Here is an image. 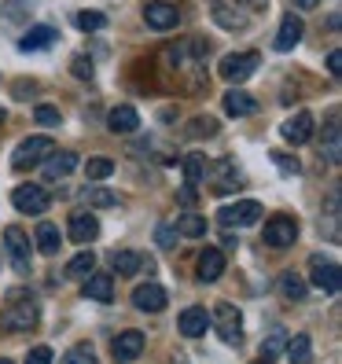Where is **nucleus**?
I'll use <instances>...</instances> for the list:
<instances>
[{
  "instance_id": "obj_18",
  "label": "nucleus",
  "mask_w": 342,
  "mask_h": 364,
  "mask_svg": "<svg viewBox=\"0 0 342 364\" xmlns=\"http://www.w3.org/2000/svg\"><path fill=\"white\" fill-rule=\"evenodd\" d=\"M70 243H92L96 235H100V221H96V213H74L70 218Z\"/></svg>"
},
{
  "instance_id": "obj_9",
  "label": "nucleus",
  "mask_w": 342,
  "mask_h": 364,
  "mask_svg": "<svg viewBox=\"0 0 342 364\" xmlns=\"http://www.w3.org/2000/svg\"><path fill=\"white\" fill-rule=\"evenodd\" d=\"M144 18L151 30H173L181 23V11H177V4H169V0H151V4L144 8Z\"/></svg>"
},
{
  "instance_id": "obj_3",
  "label": "nucleus",
  "mask_w": 342,
  "mask_h": 364,
  "mask_svg": "<svg viewBox=\"0 0 342 364\" xmlns=\"http://www.w3.org/2000/svg\"><path fill=\"white\" fill-rule=\"evenodd\" d=\"M48 155H55L52 136H30V140H23V144L15 147L11 166H15V169H30V166H37V162H45Z\"/></svg>"
},
{
  "instance_id": "obj_16",
  "label": "nucleus",
  "mask_w": 342,
  "mask_h": 364,
  "mask_svg": "<svg viewBox=\"0 0 342 364\" xmlns=\"http://www.w3.org/2000/svg\"><path fill=\"white\" fill-rule=\"evenodd\" d=\"M196 272H199V280H203V284L221 280V272H225V250L206 247V250L199 254V262H196Z\"/></svg>"
},
{
  "instance_id": "obj_38",
  "label": "nucleus",
  "mask_w": 342,
  "mask_h": 364,
  "mask_svg": "<svg viewBox=\"0 0 342 364\" xmlns=\"http://www.w3.org/2000/svg\"><path fill=\"white\" fill-rule=\"evenodd\" d=\"M228 169H232V166H225V177H221L218 184H213V191H218V196H228V191H236V188H243V184H240V177H232Z\"/></svg>"
},
{
  "instance_id": "obj_31",
  "label": "nucleus",
  "mask_w": 342,
  "mask_h": 364,
  "mask_svg": "<svg viewBox=\"0 0 342 364\" xmlns=\"http://www.w3.org/2000/svg\"><path fill=\"white\" fill-rule=\"evenodd\" d=\"M111 173H114V162H111V159H89V166H85V177H89V184L107 181Z\"/></svg>"
},
{
  "instance_id": "obj_50",
  "label": "nucleus",
  "mask_w": 342,
  "mask_h": 364,
  "mask_svg": "<svg viewBox=\"0 0 342 364\" xmlns=\"http://www.w3.org/2000/svg\"><path fill=\"white\" fill-rule=\"evenodd\" d=\"M258 364H265V360H258Z\"/></svg>"
},
{
  "instance_id": "obj_28",
  "label": "nucleus",
  "mask_w": 342,
  "mask_h": 364,
  "mask_svg": "<svg viewBox=\"0 0 342 364\" xmlns=\"http://www.w3.org/2000/svg\"><path fill=\"white\" fill-rule=\"evenodd\" d=\"M37 250L45 254V258H52V254H59V228L55 225H37Z\"/></svg>"
},
{
  "instance_id": "obj_37",
  "label": "nucleus",
  "mask_w": 342,
  "mask_h": 364,
  "mask_svg": "<svg viewBox=\"0 0 342 364\" xmlns=\"http://www.w3.org/2000/svg\"><path fill=\"white\" fill-rule=\"evenodd\" d=\"M213 133H218V122L213 118H196L188 129V136H213Z\"/></svg>"
},
{
  "instance_id": "obj_1",
  "label": "nucleus",
  "mask_w": 342,
  "mask_h": 364,
  "mask_svg": "<svg viewBox=\"0 0 342 364\" xmlns=\"http://www.w3.org/2000/svg\"><path fill=\"white\" fill-rule=\"evenodd\" d=\"M8 298H11V302H8L4 313H0V328H4V331H30L37 324V316H41L37 302L26 298L23 291H11Z\"/></svg>"
},
{
  "instance_id": "obj_35",
  "label": "nucleus",
  "mask_w": 342,
  "mask_h": 364,
  "mask_svg": "<svg viewBox=\"0 0 342 364\" xmlns=\"http://www.w3.org/2000/svg\"><path fill=\"white\" fill-rule=\"evenodd\" d=\"M74 23H78V30L92 33V30H103V26H107V18H103L100 11H81V15L74 18Z\"/></svg>"
},
{
  "instance_id": "obj_44",
  "label": "nucleus",
  "mask_w": 342,
  "mask_h": 364,
  "mask_svg": "<svg viewBox=\"0 0 342 364\" xmlns=\"http://www.w3.org/2000/svg\"><path fill=\"white\" fill-rule=\"evenodd\" d=\"M173 240H177V232L162 225V228H159V243H162V247H173Z\"/></svg>"
},
{
  "instance_id": "obj_29",
  "label": "nucleus",
  "mask_w": 342,
  "mask_h": 364,
  "mask_svg": "<svg viewBox=\"0 0 342 364\" xmlns=\"http://www.w3.org/2000/svg\"><path fill=\"white\" fill-rule=\"evenodd\" d=\"M280 291H284V298H291V302H306V294H309L306 280H302V276H294V272L280 276Z\"/></svg>"
},
{
  "instance_id": "obj_8",
  "label": "nucleus",
  "mask_w": 342,
  "mask_h": 364,
  "mask_svg": "<svg viewBox=\"0 0 342 364\" xmlns=\"http://www.w3.org/2000/svg\"><path fill=\"white\" fill-rule=\"evenodd\" d=\"M309 280H313L320 291H328V294H338V287H342L338 265L328 262V258H320V254H313V258H309Z\"/></svg>"
},
{
  "instance_id": "obj_26",
  "label": "nucleus",
  "mask_w": 342,
  "mask_h": 364,
  "mask_svg": "<svg viewBox=\"0 0 342 364\" xmlns=\"http://www.w3.org/2000/svg\"><path fill=\"white\" fill-rule=\"evenodd\" d=\"M173 232L188 235V240H199V235H206V218H203V213H181Z\"/></svg>"
},
{
  "instance_id": "obj_42",
  "label": "nucleus",
  "mask_w": 342,
  "mask_h": 364,
  "mask_svg": "<svg viewBox=\"0 0 342 364\" xmlns=\"http://www.w3.org/2000/svg\"><path fill=\"white\" fill-rule=\"evenodd\" d=\"M26 364H52V350H48V346H37V350H30Z\"/></svg>"
},
{
  "instance_id": "obj_33",
  "label": "nucleus",
  "mask_w": 342,
  "mask_h": 364,
  "mask_svg": "<svg viewBox=\"0 0 342 364\" xmlns=\"http://www.w3.org/2000/svg\"><path fill=\"white\" fill-rule=\"evenodd\" d=\"M287 346V335H284V328H276V331H269V342H262V360L269 364L276 353H280Z\"/></svg>"
},
{
  "instance_id": "obj_10",
  "label": "nucleus",
  "mask_w": 342,
  "mask_h": 364,
  "mask_svg": "<svg viewBox=\"0 0 342 364\" xmlns=\"http://www.w3.org/2000/svg\"><path fill=\"white\" fill-rule=\"evenodd\" d=\"M258 218H262V203H254V199L221 210V225H225V228H247V225H254Z\"/></svg>"
},
{
  "instance_id": "obj_6",
  "label": "nucleus",
  "mask_w": 342,
  "mask_h": 364,
  "mask_svg": "<svg viewBox=\"0 0 342 364\" xmlns=\"http://www.w3.org/2000/svg\"><path fill=\"white\" fill-rule=\"evenodd\" d=\"M4 247H8V258H11L15 272H30V240L18 225L4 228Z\"/></svg>"
},
{
  "instance_id": "obj_41",
  "label": "nucleus",
  "mask_w": 342,
  "mask_h": 364,
  "mask_svg": "<svg viewBox=\"0 0 342 364\" xmlns=\"http://www.w3.org/2000/svg\"><path fill=\"white\" fill-rule=\"evenodd\" d=\"M37 122H41V125H59L63 118H59L55 107H37Z\"/></svg>"
},
{
  "instance_id": "obj_47",
  "label": "nucleus",
  "mask_w": 342,
  "mask_h": 364,
  "mask_svg": "<svg viewBox=\"0 0 342 364\" xmlns=\"http://www.w3.org/2000/svg\"><path fill=\"white\" fill-rule=\"evenodd\" d=\"M173 364H188V360H184V357H177V360H173Z\"/></svg>"
},
{
  "instance_id": "obj_43",
  "label": "nucleus",
  "mask_w": 342,
  "mask_h": 364,
  "mask_svg": "<svg viewBox=\"0 0 342 364\" xmlns=\"http://www.w3.org/2000/svg\"><path fill=\"white\" fill-rule=\"evenodd\" d=\"M328 70H331V77H338V74H342V52H338V48L328 55Z\"/></svg>"
},
{
  "instance_id": "obj_34",
  "label": "nucleus",
  "mask_w": 342,
  "mask_h": 364,
  "mask_svg": "<svg viewBox=\"0 0 342 364\" xmlns=\"http://www.w3.org/2000/svg\"><path fill=\"white\" fill-rule=\"evenodd\" d=\"M184 177H188V184H199L206 177V159L203 155H188L184 159Z\"/></svg>"
},
{
  "instance_id": "obj_11",
  "label": "nucleus",
  "mask_w": 342,
  "mask_h": 364,
  "mask_svg": "<svg viewBox=\"0 0 342 364\" xmlns=\"http://www.w3.org/2000/svg\"><path fill=\"white\" fill-rule=\"evenodd\" d=\"M302 33H306V26H302V18H298L294 11H287L284 18H280V30H276V41H272V48L276 52H291L298 41H302Z\"/></svg>"
},
{
  "instance_id": "obj_27",
  "label": "nucleus",
  "mask_w": 342,
  "mask_h": 364,
  "mask_svg": "<svg viewBox=\"0 0 342 364\" xmlns=\"http://www.w3.org/2000/svg\"><path fill=\"white\" fill-rule=\"evenodd\" d=\"M287 360H291V364H309V360H313V342H309V335L287 338Z\"/></svg>"
},
{
  "instance_id": "obj_25",
  "label": "nucleus",
  "mask_w": 342,
  "mask_h": 364,
  "mask_svg": "<svg viewBox=\"0 0 342 364\" xmlns=\"http://www.w3.org/2000/svg\"><path fill=\"white\" fill-rule=\"evenodd\" d=\"M111 265H114L118 276H137L140 265H144V258H140L137 250H114V254H111Z\"/></svg>"
},
{
  "instance_id": "obj_2",
  "label": "nucleus",
  "mask_w": 342,
  "mask_h": 364,
  "mask_svg": "<svg viewBox=\"0 0 342 364\" xmlns=\"http://www.w3.org/2000/svg\"><path fill=\"white\" fill-rule=\"evenodd\" d=\"M210 324H213V331L221 335V342H228V346H236V342L243 338V316H240V309L232 302H218V306H213Z\"/></svg>"
},
{
  "instance_id": "obj_46",
  "label": "nucleus",
  "mask_w": 342,
  "mask_h": 364,
  "mask_svg": "<svg viewBox=\"0 0 342 364\" xmlns=\"http://www.w3.org/2000/svg\"><path fill=\"white\" fill-rule=\"evenodd\" d=\"M294 4H298V8H306V11H313V8L320 4V0H294Z\"/></svg>"
},
{
  "instance_id": "obj_36",
  "label": "nucleus",
  "mask_w": 342,
  "mask_h": 364,
  "mask_svg": "<svg viewBox=\"0 0 342 364\" xmlns=\"http://www.w3.org/2000/svg\"><path fill=\"white\" fill-rule=\"evenodd\" d=\"M324 155H328L331 166H338V159H342V147H338V125H335V122L328 125V147H324Z\"/></svg>"
},
{
  "instance_id": "obj_40",
  "label": "nucleus",
  "mask_w": 342,
  "mask_h": 364,
  "mask_svg": "<svg viewBox=\"0 0 342 364\" xmlns=\"http://www.w3.org/2000/svg\"><path fill=\"white\" fill-rule=\"evenodd\" d=\"M272 162L284 169V173H298V159H291V155H284V151H272Z\"/></svg>"
},
{
  "instance_id": "obj_49",
  "label": "nucleus",
  "mask_w": 342,
  "mask_h": 364,
  "mask_svg": "<svg viewBox=\"0 0 342 364\" xmlns=\"http://www.w3.org/2000/svg\"><path fill=\"white\" fill-rule=\"evenodd\" d=\"M0 364H11V360H4V357H0Z\"/></svg>"
},
{
  "instance_id": "obj_30",
  "label": "nucleus",
  "mask_w": 342,
  "mask_h": 364,
  "mask_svg": "<svg viewBox=\"0 0 342 364\" xmlns=\"http://www.w3.org/2000/svg\"><path fill=\"white\" fill-rule=\"evenodd\" d=\"M92 265H96V258H92L89 250H81L78 258H70V262H67V276H70V280H85V276L92 272Z\"/></svg>"
},
{
  "instance_id": "obj_7",
  "label": "nucleus",
  "mask_w": 342,
  "mask_h": 364,
  "mask_svg": "<svg viewBox=\"0 0 342 364\" xmlns=\"http://www.w3.org/2000/svg\"><path fill=\"white\" fill-rule=\"evenodd\" d=\"M294 240H298V221H294V218H272V221L265 225V232H262V243H269V247H276V250L291 247Z\"/></svg>"
},
{
  "instance_id": "obj_17",
  "label": "nucleus",
  "mask_w": 342,
  "mask_h": 364,
  "mask_svg": "<svg viewBox=\"0 0 342 364\" xmlns=\"http://www.w3.org/2000/svg\"><path fill=\"white\" fill-rule=\"evenodd\" d=\"M177 328H181V335H188V338H199V335H206V328H210V313H206L203 306H188V309L181 313V320H177Z\"/></svg>"
},
{
  "instance_id": "obj_14",
  "label": "nucleus",
  "mask_w": 342,
  "mask_h": 364,
  "mask_svg": "<svg viewBox=\"0 0 342 364\" xmlns=\"http://www.w3.org/2000/svg\"><path fill=\"white\" fill-rule=\"evenodd\" d=\"M85 298L89 302H114V276L111 272H89L85 276Z\"/></svg>"
},
{
  "instance_id": "obj_13",
  "label": "nucleus",
  "mask_w": 342,
  "mask_h": 364,
  "mask_svg": "<svg viewBox=\"0 0 342 364\" xmlns=\"http://www.w3.org/2000/svg\"><path fill=\"white\" fill-rule=\"evenodd\" d=\"M280 136H284L287 144H309V140H313V114H309V111H298L294 118H287V122L280 125Z\"/></svg>"
},
{
  "instance_id": "obj_12",
  "label": "nucleus",
  "mask_w": 342,
  "mask_h": 364,
  "mask_svg": "<svg viewBox=\"0 0 342 364\" xmlns=\"http://www.w3.org/2000/svg\"><path fill=\"white\" fill-rule=\"evenodd\" d=\"M107 129L118 133V136H129V133H137V129H140V114H137V107H129V103H118L114 111L107 114Z\"/></svg>"
},
{
  "instance_id": "obj_4",
  "label": "nucleus",
  "mask_w": 342,
  "mask_h": 364,
  "mask_svg": "<svg viewBox=\"0 0 342 364\" xmlns=\"http://www.w3.org/2000/svg\"><path fill=\"white\" fill-rule=\"evenodd\" d=\"M258 52H232V55H225L221 59V67H218V74L225 77V81H232V85H243L254 70H258Z\"/></svg>"
},
{
  "instance_id": "obj_15",
  "label": "nucleus",
  "mask_w": 342,
  "mask_h": 364,
  "mask_svg": "<svg viewBox=\"0 0 342 364\" xmlns=\"http://www.w3.org/2000/svg\"><path fill=\"white\" fill-rule=\"evenodd\" d=\"M166 302H169V294H166L159 284H140V287L133 291V306L144 309V313H162Z\"/></svg>"
},
{
  "instance_id": "obj_24",
  "label": "nucleus",
  "mask_w": 342,
  "mask_h": 364,
  "mask_svg": "<svg viewBox=\"0 0 342 364\" xmlns=\"http://www.w3.org/2000/svg\"><path fill=\"white\" fill-rule=\"evenodd\" d=\"M213 18H218V26H225V30H247V23H250L243 11H232L225 0H218V4H213Z\"/></svg>"
},
{
  "instance_id": "obj_19",
  "label": "nucleus",
  "mask_w": 342,
  "mask_h": 364,
  "mask_svg": "<svg viewBox=\"0 0 342 364\" xmlns=\"http://www.w3.org/2000/svg\"><path fill=\"white\" fill-rule=\"evenodd\" d=\"M254 111H258V100H254L250 92H243V89H228V92H225V114L247 118V114H254Z\"/></svg>"
},
{
  "instance_id": "obj_23",
  "label": "nucleus",
  "mask_w": 342,
  "mask_h": 364,
  "mask_svg": "<svg viewBox=\"0 0 342 364\" xmlns=\"http://www.w3.org/2000/svg\"><path fill=\"white\" fill-rule=\"evenodd\" d=\"M81 199L89 210H107V206H118V196L114 191H107L100 184H89V188H81Z\"/></svg>"
},
{
  "instance_id": "obj_21",
  "label": "nucleus",
  "mask_w": 342,
  "mask_h": 364,
  "mask_svg": "<svg viewBox=\"0 0 342 364\" xmlns=\"http://www.w3.org/2000/svg\"><path fill=\"white\" fill-rule=\"evenodd\" d=\"M74 169H78V155H74V151H59V155H48L45 177H48V181H59V177L74 173Z\"/></svg>"
},
{
  "instance_id": "obj_20",
  "label": "nucleus",
  "mask_w": 342,
  "mask_h": 364,
  "mask_svg": "<svg viewBox=\"0 0 342 364\" xmlns=\"http://www.w3.org/2000/svg\"><path fill=\"white\" fill-rule=\"evenodd\" d=\"M140 350H144V335H140V331H122V335L114 338V357H118V360H137Z\"/></svg>"
},
{
  "instance_id": "obj_32",
  "label": "nucleus",
  "mask_w": 342,
  "mask_h": 364,
  "mask_svg": "<svg viewBox=\"0 0 342 364\" xmlns=\"http://www.w3.org/2000/svg\"><path fill=\"white\" fill-rule=\"evenodd\" d=\"M63 364H96V353H92L89 342H78V346H70L63 353Z\"/></svg>"
},
{
  "instance_id": "obj_48",
  "label": "nucleus",
  "mask_w": 342,
  "mask_h": 364,
  "mask_svg": "<svg viewBox=\"0 0 342 364\" xmlns=\"http://www.w3.org/2000/svg\"><path fill=\"white\" fill-rule=\"evenodd\" d=\"M0 125H4V111H0Z\"/></svg>"
},
{
  "instance_id": "obj_39",
  "label": "nucleus",
  "mask_w": 342,
  "mask_h": 364,
  "mask_svg": "<svg viewBox=\"0 0 342 364\" xmlns=\"http://www.w3.org/2000/svg\"><path fill=\"white\" fill-rule=\"evenodd\" d=\"M74 77H92V59L89 55H74Z\"/></svg>"
},
{
  "instance_id": "obj_22",
  "label": "nucleus",
  "mask_w": 342,
  "mask_h": 364,
  "mask_svg": "<svg viewBox=\"0 0 342 364\" xmlns=\"http://www.w3.org/2000/svg\"><path fill=\"white\" fill-rule=\"evenodd\" d=\"M52 41H55L52 26H30L26 37L18 41V48H23V52H41V48H52Z\"/></svg>"
},
{
  "instance_id": "obj_5",
  "label": "nucleus",
  "mask_w": 342,
  "mask_h": 364,
  "mask_svg": "<svg viewBox=\"0 0 342 364\" xmlns=\"http://www.w3.org/2000/svg\"><path fill=\"white\" fill-rule=\"evenodd\" d=\"M11 203H15L18 213H45L52 199H48V191L41 188V184H18L11 191Z\"/></svg>"
},
{
  "instance_id": "obj_45",
  "label": "nucleus",
  "mask_w": 342,
  "mask_h": 364,
  "mask_svg": "<svg viewBox=\"0 0 342 364\" xmlns=\"http://www.w3.org/2000/svg\"><path fill=\"white\" fill-rule=\"evenodd\" d=\"M243 8H250V11H262V8H269V0H240Z\"/></svg>"
}]
</instances>
